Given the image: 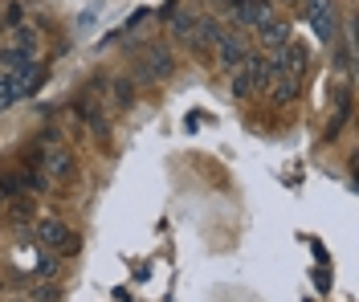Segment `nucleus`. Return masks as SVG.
<instances>
[{"mask_svg": "<svg viewBox=\"0 0 359 302\" xmlns=\"http://www.w3.org/2000/svg\"><path fill=\"white\" fill-rule=\"evenodd\" d=\"M212 53H217V66L229 74V70H237V66L249 57V46H245V37H241V33H224V29H221V37H217Z\"/></svg>", "mask_w": 359, "mask_h": 302, "instance_id": "obj_1", "label": "nucleus"}, {"mask_svg": "<svg viewBox=\"0 0 359 302\" xmlns=\"http://www.w3.org/2000/svg\"><path fill=\"white\" fill-rule=\"evenodd\" d=\"M306 21L314 25V33L331 46L339 37V21H335V0H306Z\"/></svg>", "mask_w": 359, "mask_h": 302, "instance_id": "obj_2", "label": "nucleus"}, {"mask_svg": "<svg viewBox=\"0 0 359 302\" xmlns=\"http://www.w3.org/2000/svg\"><path fill=\"white\" fill-rule=\"evenodd\" d=\"M37 241H41L45 249H53V254H62V249H74L78 241H74V233L66 229V221H57V217H49L37 225Z\"/></svg>", "mask_w": 359, "mask_h": 302, "instance_id": "obj_3", "label": "nucleus"}, {"mask_svg": "<svg viewBox=\"0 0 359 302\" xmlns=\"http://www.w3.org/2000/svg\"><path fill=\"white\" fill-rule=\"evenodd\" d=\"M269 17H278L269 0H237V4H233V21L245 25V29H262Z\"/></svg>", "mask_w": 359, "mask_h": 302, "instance_id": "obj_4", "label": "nucleus"}, {"mask_svg": "<svg viewBox=\"0 0 359 302\" xmlns=\"http://www.w3.org/2000/svg\"><path fill=\"white\" fill-rule=\"evenodd\" d=\"M217 37H221V25L212 21V17H196L192 29H188V41H192L196 53H208V49L217 46Z\"/></svg>", "mask_w": 359, "mask_h": 302, "instance_id": "obj_5", "label": "nucleus"}, {"mask_svg": "<svg viewBox=\"0 0 359 302\" xmlns=\"http://www.w3.org/2000/svg\"><path fill=\"white\" fill-rule=\"evenodd\" d=\"M13 78H17V94L25 98V94H33V90H37V86L45 82V70L37 66V57H33V62L17 66V70H13Z\"/></svg>", "mask_w": 359, "mask_h": 302, "instance_id": "obj_6", "label": "nucleus"}, {"mask_svg": "<svg viewBox=\"0 0 359 302\" xmlns=\"http://www.w3.org/2000/svg\"><path fill=\"white\" fill-rule=\"evenodd\" d=\"M143 66H151V78H172V53L163 46L143 49Z\"/></svg>", "mask_w": 359, "mask_h": 302, "instance_id": "obj_7", "label": "nucleus"}, {"mask_svg": "<svg viewBox=\"0 0 359 302\" xmlns=\"http://www.w3.org/2000/svg\"><path fill=\"white\" fill-rule=\"evenodd\" d=\"M298 78H286V74H273V82H269V94H273V102L278 107H290L294 98H298Z\"/></svg>", "mask_w": 359, "mask_h": 302, "instance_id": "obj_8", "label": "nucleus"}, {"mask_svg": "<svg viewBox=\"0 0 359 302\" xmlns=\"http://www.w3.org/2000/svg\"><path fill=\"white\" fill-rule=\"evenodd\" d=\"M273 66H269L266 57H249V78H253V94L269 90V82H273Z\"/></svg>", "mask_w": 359, "mask_h": 302, "instance_id": "obj_9", "label": "nucleus"}, {"mask_svg": "<svg viewBox=\"0 0 359 302\" xmlns=\"http://www.w3.org/2000/svg\"><path fill=\"white\" fill-rule=\"evenodd\" d=\"M229 90L233 98H249L253 94V78H249V57L237 66V70H229Z\"/></svg>", "mask_w": 359, "mask_h": 302, "instance_id": "obj_10", "label": "nucleus"}, {"mask_svg": "<svg viewBox=\"0 0 359 302\" xmlns=\"http://www.w3.org/2000/svg\"><path fill=\"white\" fill-rule=\"evenodd\" d=\"M21 94H17V78H13V70H0V107H13Z\"/></svg>", "mask_w": 359, "mask_h": 302, "instance_id": "obj_11", "label": "nucleus"}, {"mask_svg": "<svg viewBox=\"0 0 359 302\" xmlns=\"http://www.w3.org/2000/svg\"><path fill=\"white\" fill-rule=\"evenodd\" d=\"M57 270H62V261H57V254H53V249H45V254L37 257V278H53Z\"/></svg>", "mask_w": 359, "mask_h": 302, "instance_id": "obj_12", "label": "nucleus"}, {"mask_svg": "<svg viewBox=\"0 0 359 302\" xmlns=\"http://www.w3.org/2000/svg\"><path fill=\"white\" fill-rule=\"evenodd\" d=\"M69 151H53V156H49V172H53V176H66L69 172Z\"/></svg>", "mask_w": 359, "mask_h": 302, "instance_id": "obj_13", "label": "nucleus"}, {"mask_svg": "<svg viewBox=\"0 0 359 302\" xmlns=\"http://www.w3.org/2000/svg\"><path fill=\"white\" fill-rule=\"evenodd\" d=\"M53 298H57V290H53V286H41V290L33 294V302H53Z\"/></svg>", "mask_w": 359, "mask_h": 302, "instance_id": "obj_14", "label": "nucleus"}, {"mask_svg": "<svg viewBox=\"0 0 359 302\" xmlns=\"http://www.w3.org/2000/svg\"><path fill=\"white\" fill-rule=\"evenodd\" d=\"M8 192H13V184H0V200H4V196H8Z\"/></svg>", "mask_w": 359, "mask_h": 302, "instance_id": "obj_15", "label": "nucleus"}, {"mask_svg": "<svg viewBox=\"0 0 359 302\" xmlns=\"http://www.w3.org/2000/svg\"><path fill=\"white\" fill-rule=\"evenodd\" d=\"M221 4H237V0H221Z\"/></svg>", "mask_w": 359, "mask_h": 302, "instance_id": "obj_16", "label": "nucleus"}, {"mask_svg": "<svg viewBox=\"0 0 359 302\" xmlns=\"http://www.w3.org/2000/svg\"><path fill=\"white\" fill-rule=\"evenodd\" d=\"M0 17H4V4H0Z\"/></svg>", "mask_w": 359, "mask_h": 302, "instance_id": "obj_17", "label": "nucleus"}]
</instances>
